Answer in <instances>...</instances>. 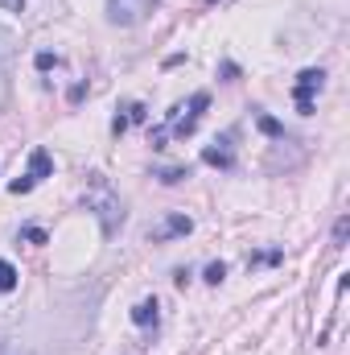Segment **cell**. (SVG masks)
<instances>
[{
	"mask_svg": "<svg viewBox=\"0 0 350 355\" xmlns=\"http://www.w3.org/2000/svg\"><path fill=\"white\" fill-rule=\"evenodd\" d=\"M83 202H87V211L99 219V227H103V236L111 240V236H120V227H124V219H128V211H124V202H120V194L103 182V174H91L87 182V194H83Z\"/></svg>",
	"mask_w": 350,
	"mask_h": 355,
	"instance_id": "1",
	"label": "cell"
},
{
	"mask_svg": "<svg viewBox=\"0 0 350 355\" xmlns=\"http://www.w3.org/2000/svg\"><path fill=\"white\" fill-rule=\"evenodd\" d=\"M206 103H210V95L206 91H194L190 95V103H177L174 112H169V124H174V132L185 141V137H194V128H198V116L206 112Z\"/></svg>",
	"mask_w": 350,
	"mask_h": 355,
	"instance_id": "2",
	"label": "cell"
},
{
	"mask_svg": "<svg viewBox=\"0 0 350 355\" xmlns=\"http://www.w3.org/2000/svg\"><path fill=\"white\" fill-rule=\"evenodd\" d=\"M153 8H157V0H107V21L128 29V25L149 21V17H153Z\"/></svg>",
	"mask_w": 350,
	"mask_h": 355,
	"instance_id": "3",
	"label": "cell"
},
{
	"mask_svg": "<svg viewBox=\"0 0 350 355\" xmlns=\"http://www.w3.org/2000/svg\"><path fill=\"white\" fill-rule=\"evenodd\" d=\"M322 83H326V71H322V67H309V71L297 75L293 99H297V112H301V116H313V95L322 91Z\"/></svg>",
	"mask_w": 350,
	"mask_h": 355,
	"instance_id": "4",
	"label": "cell"
},
{
	"mask_svg": "<svg viewBox=\"0 0 350 355\" xmlns=\"http://www.w3.org/2000/svg\"><path fill=\"white\" fill-rule=\"evenodd\" d=\"M190 232H194V219H190V215H165V223L153 227L149 240H153V244H165V240H174V236H190Z\"/></svg>",
	"mask_w": 350,
	"mask_h": 355,
	"instance_id": "5",
	"label": "cell"
},
{
	"mask_svg": "<svg viewBox=\"0 0 350 355\" xmlns=\"http://www.w3.org/2000/svg\"><path fill=\"white\" fill-rule=\"evenodd\" d=\"M202 162H206V166H219V170H235V149H231V137H223V141L206 145V149H202Z\"/></svg>",
	"mask_w": 350,
	"mask_h": 355,
	"instance_id": "6",
	"label": "cell"
},
{
	"mask_svg": "<svg viewBox=\"0 0 350 355\" xmlns=\"http://www.w3.org/2000/svg\"><path fill=\"white\" fill-rule=\"evenodd\" d=\"M50 174H54V157H50V153H46L42 145H37V149L29 153V170H25V178H29V182L37 186L42 178H50Z\"/></svg>",
	"mask_w": 350,
	"mask_h": 355,
	"instance_id": "7",
	"label": "cell"
},
{
	"mask_svg": "<svg viewBox=\"0 0 350 355\" xmlns=\"http://www.w3.org/2000/svg\"><path fill=\"white\" fill-rule=\"evenodd\" d=\"M157 310H161L157 297H145V302L132 306V322H136V327H157Z\"/></svg>",
	"mask_w": 350,
	"mask_h": 355,
	"instance_id": "8",
	"label": "cell"
},
{
	"mask_svg": "<svg viewBox=\"0 0 350 355\" xmlns=\"http://www.w3.org/2000/svg\"><path fill=\"white\" fill-rule=\"evenodd\" d=\"M17 46H21L17 33H12L8 25H0V67H8V62L17 58Z\"/></svg>",
	"mask_w": 350,
	"mask_h": 355,
	"instance_id": "9",
	"label": "cell"
},
{
	"mask_svg": "<svg viewBox=\"0 0 350 355\" xmlns=\"http://www.w3.org/2000/svg\"><path fill=\"white\" fill-rule=\"evenodd\" d=\"M17 281H21V272L8 265V261H0V293H12V289H17Z\"/></svg>",
	"mask_w": 350,
	"mask_h": 355,
	"instance_id": "10",
	"label": "cell"
},
{
	"mask_svg": "<svg viewBox=\"0 0 350 355\" xmlns=\"http://www.w3.org/2000/svg\"><path fill=\"white\" fill-rule=\"evenodd\" d=\"M256 124H260V132L264 137H276V141H284V124H280V120H272V116H256Z\"/></svg>",
	"mask_w": 350,
	"mask_h": 355,
	"instance_id": "11",
	"label": "cell"
},
{
	"mask_svg": "<svg viewBox=\"0 0 350 355\" xmlns=\"http://www.w3.org/2000/svg\"><path fill=\"white\" fill-rule=\"evenodd\" d=\"M157 182H165V186H177V182H181V178H190V170H185V166H174V170H157Z\"/></svg>",
	"mask_w": 350,
	"mask_h": 355,
	"instance_id": "12",
	"label": "cell"
},
{
	"mask_svg": "<svg viewBox=\"0 0 350 355\" xmlns=\"http://www.w3.org/2000/svg\"><path fill=\"white\" fill-rule=\"evenodd\" d=\"M280 257H284L280 248H272V252H252V257H248V268L252 265H280Z\"/></svg>",
	"mask_w": 350,
	"mask_h": 355,
	"instance_id": "13",
	"label": "cell"
},
{
	"mask_svg": "<svg viewBox=\"0 0 350 355\" xmlns=\"http://www.w3.org/2000/svg\"><path fill=\"white\" fill-rule=\"evenodd\" d=\"M223 277H227V265H223V261H210L206 272H202V281H206V285H219Z\"/></svg>",
	"mask_w": 350,
	"mask_h": 355,
	"instance_id": "14",
	"label": "cell"
},
{
	"mask_svg": "<svg viewBox=\"0 0 350 355\" xmlns=\"http://www.w3.org/2000/svg\"><path fill=\"white\" fill-rule=\"evenodd\" d=\"M347 232H350V219L342 215V219L334 223V248H347Z\"/></svg>",
	"mask_w": 350,
	"mask_h": 355,
	"instance_id": "15",
	"label": "cell"
},
{
	"mask_svg": "<svg viewBox=\"0 0 350 355\" xmlns=\"http://www.w3.org/2000/svg\"><path fill=\"white\" fill-rule=\"evenodd\" d=\"M128 124H132V120H128V107H124V112H116V120H111V132H116V137H124V132H128Z\"/></svg>",
	"mask_w": 350,
	"mask_h": 355,
	"instance_id": "16",
	"label": "cell"
},
{
	"mask_svg": "<svg viewBox=\"0 0 350 355\" xmlns=\"http://www.w3.org/2000/svg\"><path fill=\"white\" fill-rule=\"evenodd\" d=\"M21 240H29V244H46L50 236H46L42 227H21Z\"/></svg>",
	"mask_w": 350,
	"mask_h": 355,
	"instance_id": "17",
	"label": "cell"
},
{
	"mask_svg": "<svg viewBox=\"0 0 350 355\" xmlns=\"http://www.w3.org/2000/svg\"><path fill=\"white\" fill-rule=\"evenodd\" d=\"M33 62H37V71H50V67H58V54H50V50H42V54H37Z\"/></svg>",
	"mask_w": 350,
	"mask_h": 355,
	"instance_id": "18",
	"label": "cell"
},
{
	"mask_svg": "<svg viewBox=\"0 0 350 355\" xmlns=\"http://www.w3.org/2000/svg\"><path fill=\"white\" fill-rule=\"evenodd\" d=\"M8 190H12V194H29V190H33V182L21 174V178H12V182H8Z\"/></svg>",
	"mask_w": 350,
	"mask_h": 355,
	"instance_id": "19",
	"label": "cell"
},
{
	"mask_svg": "<svg viewBox=\"0 0 350 355\" xmlns=\"http://www.w3.org/2000/svg\"><path fill=\"white\" fill-rule=\"evenodd\" d=\"M165 137H169L165 128H153V137H149V141H153V149H165Z\"/></svg>",
	"mask_w": 350,
	"mask_h": 355,
	"instance_id": "20",
	"label": "cell"
},
{
	"mask_svg": "<svg viewBox=\"0 0 350 355\" xmlns=\"http://www.w3.org/2000/svg\"><path fill=\"white\" fill-rule=\"evenodd\" d=\"M219 75H223V79H235V75H239V67H235V62H223V67H219Z\"/></svg>",
	"mask_w": 350,
	"mask_h": 355,
	"instance_id": "21",
	"label": "cell"
},
{
	"mask_svg": "<svg viewBox=\"0 0 350 355\" xmlns=\"http://www.w3.org/2000/svg\"><path fill=\"white\" fill-rule=\"evenodd\" d=\"M0 8H8V12H21V8H25V0H0Z\"/></svg>",
	"mask_w": 350,
	"mask_h": 355,
	"instance_id": "22",
	"label": "cell"
}]
</instances>
